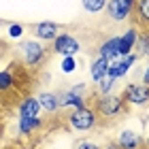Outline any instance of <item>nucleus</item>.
Wrapping results in <instances>:
<instances>
[{
	"instance_id": "f257e3e1",
	"label": "nucleus",
	"mask_w": 149,
	"mask_h": 149,
	"mask_svg": "<svg viewBox=\"0 0 149 149\" xmlns=\"http://www.w3.org/2000/svg\"><path fill=\"white\" fill-rule=\"evenodd\" d=\"M96 115L102 119H117L126 113V102L121 96H113V94H102L96 102Z\"/></svg>"
},
{
	"instance_id": "f03ea898",
	"label": "nucleus",
	"mask_w": 149,
	"mask_h": 149,
	"mask_svg": "<svg viewBox=\"0 0 149 149\" xmlns=\"http://www.w3.org/2000/svg\"><path fill=\"white\" fill-rule=\"evenodd\" d=\"M98 121V115L94 109H90V107H81V109H74L70 115H68V126L72 128V130L77 132H87L92 130L94 126H96Z\"/></svg>"
},
{
	"instance_id": "7ed1b4c3",
	"label": "nucleus",
	"mask_w": 149,
	"mask_h": 149,
	"mask_svg": "<svg viewBox=\"0 0 149 149\" xmlns=\"http://www.w3.org/2000/svg\"><path fill=\"white\" fill-rule=\"evenodd\" d=\"M19 51H22L24 56V62L30 66V68H36V66L43 64L45 60V45H40L38 40H24L22 45H19Z\"/></svg>"
},
{
	"instance_id": "20e7f679",
	"label": "nucleus",
	"mask_w": 149,
	"mask_h": 149,
	"mask_svg": "<svg viewBox=\"0 0 149 149\" xmlns=\"http://www.w3.org/2000/svg\"><path fill=\"white\" fill-rule=\"evenodd\" d=\"M134 4L136 0H109L107 2V15L113 22H126L134 15Z\"/></svg>"
},
{
	"instance_id": "39448f33",
	"label": "nucleus",
	"mask_w": 149,
	"mask_h": 149,
	"mask_svg": "<svg viewBox=\"0 0 149 149\" xmlns=\"http://www.w3.org/2000/svg\"><path fill=\"white\" fill-rule=\"evenodd\" d=\"M121 98H124V102H128V104L143 107V104L149 102V85L147 83H130V85H126Z\"/></svg>"
},
{
	"instance_id": "423d86ee",
	"label": "nucleus",
	"mask_w": 149,
	"mask_h": 149,
	"mask_svg": "<svg viewBox=\"0 0 149 149\" xmlns=\"http://www.w3.org/2000/svg\"><path fill=\"white\" fill-rule=\"evenodd\" d=\"M53 51L60 53V56H77L81 51V43L68 32H62L53 38Z\"/></svg>"
},
{
	"instance_id": "0eeeda50",
	"label": "nucleus",
	"mask_w": 149,
	"mask_h": 149,
	"mask_svg": "<svg viewBox=\"0 0 149 149\" xmlns=\"http://www.w3.org/2000/svg\"><path fill=\"white\" fill-rule=\"evenodd\" d=\"M115 143H117L119 149H143V143H145V141L141 139L134 130H121Z\"/></svg>"
},
{
	"instance_id": "6e6552de",
	"label": "nucleus",
	"mask_w": 149,
	"mask_h": 149,
	"mask_svg": "<svg viewBox=\"0 0 149 149\" xmlns=\"http://www.w3.org/2000/svg\"><path fill=\"white\" fill-rule=\"evenodd\" d=\"M32 30H34L36 38H40V40H53L60 34V26L56 22H38Z\"/></svg>"
},
{
	"instance_id": "1a4fd4ad",
	"label": "nucleus",
	"mask_w": 149,
	"mask_h": 149,
	"mask_svg": "<svg viewBox=\"0 0 149 149\" xmlns=\"http://www.w3.org/2000/svg\"><path fill=\"white\" fill-rule=\"evenodd\" d=\"M136 38H139V28L126 30V34L119 36V58L136 49Z\"/></svg>"
},
{
	"instance_id": "9d476101",
	"label": "nucleus",
	"mask_w": 149,
	"mask_h": 149,
	"mask_svg": "<svg viewBox=\"0 0 149 149\" xmlns=\"http://www.w3.org/2000/svg\"><path fill=\"white\" fill-rule=\"evenodd\" d=\"M98 56L107 58L109 62L117 60V58H119V36H111V38H107L104 43L98 47Z\"/></svg>"
},
{
	"instance_id": "9b49d317",
	"label": "nucleus",
	"mask_w": 149,
	"mask_h": 149,
	"mask_svg": "<svg viewBox=\"0 0 149 149\" xmlns=\"http://www.w3.org/2000/svg\"><path fill=\"white\" fill-rule=\"evenodd\" d=\"M40 104H38V98H32V96H26L22 102H19V109L17 113L24 115V117H38L40 115Z\"/></svg>"
},
{
	"instance_id": "f8f14e48",
	"label": "nucleus",
	"mask_w": 149,
	"mask_h": 149,
	"mask_svg": "<svg viewBox=\"0 0 149 149\" xmlns=\"http://www.w3.org/2000/svg\"><path fill=\"white\" fill-rule=\"evenodd\" d=\"M58 102H60V109H66V107H74V109H81V107H85V100L81 96L79 92H64L62 96H58Z\"/></svg>"
},
{
	"instance_id": "ddd939ff",
	"label": "nucleus",
	"mask_w": 149,
	"mask_h": 149,
	"mask_svg": "<svg viewBox=\"0 0 149 149\" xmlns=\"http://www.w3.org/2000/svg\"><path fill=\"white\" fill-rule=\"evenodd\" d=\"M107 68H109V60L102 58V56H96L94 58V62L90 66V74H92V81L94 83H98L100 79L107 77Z\"/></svg>"
},
{
	"instance_id": "4468645a",
	"label": "nucleus",
	"mask_w": 149,
	"mask_h": 149,
	"mask_svg": "<svg viewBox=\"0 0 149 149\" xmlns=\"http://www.w3.org/2000/svg\"><path fill=\"white\" fill-rule=\"evenodd\" d=\"M40 126H43L40 117H24V115H19V132L22 134H34Z\"/></svg>"
},
{
	"instance_id": "2eb2a0df",
	"label": "nucleus",
	"mask_w": 149,
	"mask_h": 149,
	"mask_svg": "<svg viewBox=\"0 0 149 149\" xmlns=\"http://www.w3.org/2000/svg\"><path fill=\"white\" fill-rule=\"evenodd\" d=\"M38 104H40V109H45L47 113H53V111H58V109H60L58 96H56V94H51V92H43V94H38Z\"/></svg>"
},
{
	"instance_id": "dca6fc26",
	"label": "nucleus",
	"mask_w": 149,
	"mask_h": 149,
	"mask_svg": "<svg viewBox=\"0 0 149 149\" xmlns=\"http://www.w3.org/2000/svg\"><path fill=\"white\" fill-rule=\"evenodd\" d=\"M107 2H109V0H81L83 9L90 13V15H98V13H102L107 9Z\"/></svg>"
},
{
	"instance_id": "f3484780",
	"label": "nucleus",
	"mask_w": 149,
	"mask_h": 149,
	"mask_svg": "<svg viewBox=\"0 0 149 149\" xmlns=\"http://www.w3.org/2000/svg\"><path fill=\"white\" fill-rule=\"evenodd\" d=\"M134 15H136V19L141 24H149V0H136Z\"/></svg>"
},
{
	"instance_id": "a211bd4d",
	"label": "nucleus",
	"mask_w": 149,
	"mask_h": 149,
	"mask_svg": "<svg viewBox=\"0 0 149 149\" xmlns=\"http://www.w3.org/2000/svg\"><path fill=\"white\" fill-rule=\"evenodd\" d=\"M15 85V77H13L11 70H2L0 72V92H6Z\"/></svg>"
},
{
	"instance_id": "6ab92c4d",
	"label": "nucleus",
	"mask_w": 149,
	"mask_h": 149,
	"mask_svg": "<svg viewBox=\"0 0 149 149\" xmlns=\"http://www.w3.org/2000/svg\"><path fill=\"white\" fill-rule=\"evenodd\" d=\"M136 47H139V56H149V32H139L136 38Z\"/></svg>"
},
{
	"instance_id": "aec40b11",
	"label": "nucleus",
	"mask_w": 149,
	"mask_h": 149,
	"mask_svg": "<svg viewBox=\"0 0 149 149\" xmlns=\"http://www.w3.org/2000/svg\"><path fill=\"white\" fill-rule=\"evenodd\" d=\"M77 68V62H74V56H62V72H72Z\"/></svg>"
},
{
	"instance_id": "412c9836",
	"label": "nucleus",
	"mask_w": 149,
	"mask_h": 149,
	"mask_svg": "<svg viewBox=\"0 0 149 149\" xmlns=\"http://www.w3.org/2000/svg\"><path fill=\"white\" fill-rule=\"evenodd\" d=\"M96 85H98V90H100V96H102V94H109V92H111V87L115 85V79L104 77V79H100Z\"/></svg>"
},
{
	"instance_id": "4be33fe9",
	"label": "nucleus",
	"mask_w": 149,
	"mask_h": 149,
	"mask_svg": "<svg viewBox=\"0 0 149 149\" xmlns=\"http://www.w3.org/2000/svg\"><path fill=\"white\" fill-rule=\"evenodd\" d=\"M22 34H24V28H22L19 24H11V26H9V36H13V38H19Z\"/></svg>"
},
{
	"instance_id": "5701e85b",
	"label": "nucleus",
	"mask_w": 149,
	"mask_h": 149,
	"mask_svg": "<svg viewBox=\"0 0 149 149\" xmlns=\"http://www.w3.org/2000/svg\"><path fill=\"white\" fill-rule=\"evenodd\" d=\"M74 149H100V145L94 143V141H79Z\"/></svg>"
},
{
	"instance_id": "b1692460",
	"label": "nucleus",
	"mask_w": 149,
	"mask_h": 149,
	"mask_svg": "<svg viewBox=\"0 0 149 149\" xmlns=\"http://www.w3.org/2000/svg\"><path fill=\"white\" fill-rule=\"evenodd\" d=\"M143 83L149 85V64H147V68H145V72H143Z\"/></svg>"
},
{
	"instance_id": "393cba45",
	"label": "nucleus",
	"mask_w": 149,
	"mask_h": 149,
	"mask_svg": "<svg viewBox=\"0 0 149 149\" xmlns=\"http://www.w3.org/2000/svg\"><path fill=\"white\" fill-rule=\"evenodd\" d=\"M109 149H119V147H117V143H111V145H109Z\"/></svg>"
},
{
	"instance_id": "a878e982",
	"label": "nucleus",
	"mask_w": 149,
	"mask_h": 149,
	"mask_svg": "<svg viewBox=\"0 0 149 149\" xmlns=\"http://www.w3.org/2000/svg\"><path fill=\"white\" fill-rule=\"evenodd\" d=\"M147 145H149V136H147Z\"/></svg>"
}]
</instances>
